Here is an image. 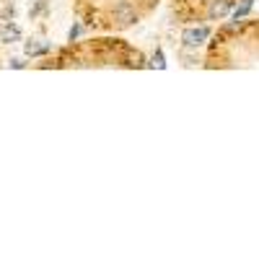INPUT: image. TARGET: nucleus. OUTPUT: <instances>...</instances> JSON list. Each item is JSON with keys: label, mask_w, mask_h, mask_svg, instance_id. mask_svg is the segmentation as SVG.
Instances as JSON below:
<instances>
[{"label": "nucleus", "mask_w": 259, "mask_h": 259, "mask_svg": "<svg viewBox=\"0 0 259 259\" xmlns=\"http://www.w3.org/2000/svg\"><path fill=\"white\" fill-rule=\"evenodd\" d=\"M10 65H13V67H24L26 62H24V60H10Z\"/></svg>", "instance_id": "1a4fd4ad"}, {"label": "nucleus", "mask_w": 259, "mask_h": 259, "mask_svg": "<svg viewBox=\"0 0 259 259\" xmlns=\"http://www.w3.org/2000/svg\"><path fill=\"white\" fill-rule=\"evenodd\" d=\"M138 18H140V13L130 0H122V3L111 10V21H114L117 29H130V26L138 24Z\"/></svg>", "instance_id": "f257e3e1"}, {"label": "nucleus", "mask_w": 259, "mask_h": 259, "mask_svg": "<svg viewBox=\"0 0 259 259\" xmlns=\"http://www.w3.org/2000/svg\"><path fill=\"white\" fill-rule=\"evenodd\" d=\"M231 5H233V0H215V3L207 8V18L210 21H220L223 16H228Z\"/></svg>", "instance_id": "7ed1b4c3"}, {"label": "nucleus", "mask_w": 259, "mask_h": 259, "mask_svg": "<svg viewBox=\"0 0 259 259\" xmlns=\"http://www.w3.org/2000/svg\"><path fill=\"white\" fill-rule=\"evenodd\" d=\"M249 10H252V3H244L241 8H236V10H233V21H239V18H244V16H249Z\"/></svg>", "instance_id": "423d86ee"}, {"label": "nucleus", "mask_w": 259, "mask_h": 259, "mask_svg": "<svg viewBox=\"0 0 259 259\" xmlns=\"http://www.w3.org/2000/svg\"><path fill=\"white\" fill-rule=\"evenodd\" d=\"M210 37V29L207 26H195V29H184L182 34V44L184 47H200L202 42Z\"/></svg>", "instance_id": "f03ea898"}, {"label": "nucleus", "mask_w": 259, "mask_h": 259, "mask_svg": "<svg viewBox=\"0 0 259 259\" xmlns=\"http://www.w3.org/2000/svg\"><path fill=\"white\" fill-rule=\"evenodd\" d=\"M18 37H21V31H18L16 26H8V29L3 31V42H8V44H10V42H16Z\"/></svg>", "instance_id": "39448f33"}, {"label": "nucleus", "mask_w": 259, "mask_h": 259, "mask_svg": "<svg viewBox=\"0 0 259 259\" xmlns=\"http://www.w3.org/2000/svg\"><path fill=\"white\" fill-rule=\"evenodd\" d=\"M50 50V44H37V42H26V54L29 57H37V54H44Z\"/></svg>", "instance_id": "20e7f679"}, {"label": "nucleus", "mask_w": 259, "mask_h": 259, "mask_svg": "<svg viewBox=\"0 0 259 259\" xmlns=\"http://www.w3.org/2000/svg\"><path fill=\"white\" fill-rule=\"evenodd\" d=\"M78 34H81V26H78V24H73L70 34H67V39H70V42H75V39H78Z\"/></svg>", "instance_id": "6e6552de"}, {"label": "nucleus", "mask_w": 259, "mask_h": 259, "mask_svg": "<svg viewBox=\"0 0 259 259\" xmlns=\"http://www.w3.org/2000/svg\"><path fill=\"white\" fill-rule=\"evenodd\" d=\"M151 65H153V67H158V70H163V67H166V60H163V52H161V50H158V52L153 54Z\"/></svg>", "instance_id": "0eeeda50"}]
</instances>
